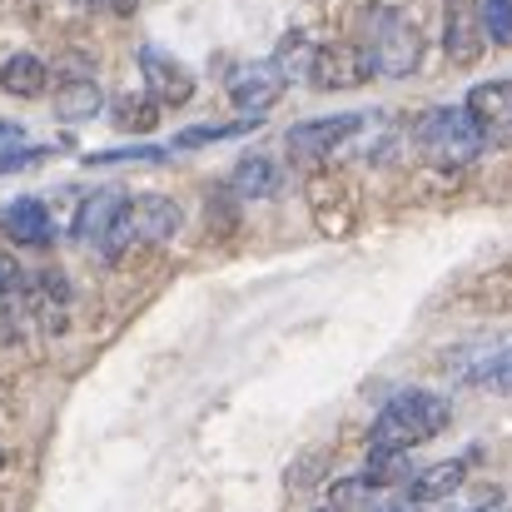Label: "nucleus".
<instances>
[{
	"label": "nucleus",
	"mask_w": 512,
	"mask_h": 512,
	"mask_svg": "<svg viewBox=\"0 0 512 512\" xmlns=\"http://www.w3.org/2000/svg\"><path fill=\"white\" fill-rule=\"evenodd\" d=\"M448 418H453L448 398H438V393H428V388H403V393L388 398L383 413L373 418V428H368V453H408V448L438 438V433L448 428Z\"/></svg>",
	"instance_id": "nucleus-1"
},
{
	"label": "nucleus",
	"mask_w": 512,
	"mask_h": 512,
	"mask_svg": "<svg viewBox=\"0 0 512 512\" xmlns=\"http://www.w3.org/2000/svg\"><path fill=\"white\" fill-rule=\"evenodd\" d=\"M358 50L368 55L373 75H393V80L398 75H413L423 65V35H418V25L403 10H388V5H378V10L363 15V45Z\"/></svg>",
	"instance_id": "nucleus-2"
},
{
	"label": "nucleus",
	"mask_w": 512,
	"mask_h": 512,
	"mask_svg": "<svg viewBox=\"0 0 512 512\" xmlns=\"http://www.w3.org/2000/svg\"><path fill=\"white\" fill-rule=\"evenodd\" d=\"M125 209H130V194L125 189H95L85 194L80 214H75V239L100 249V259H120L130 249V229H125Z\"/></svg>",
	"instance_id": "nucleus-3"
},
{
	"label": "nucleus",
	"mask_w": 512,
	"mask_h": 512,
	"mask_svg": "<svg viewBox=\"0 0 512 512\" xmlns=\"http://www.w3.org/2000/svg\"><path fill=\"white\" fill-rule=\"evenodd\" d=\"M418 145L433 155V160H443V165H468V160H478V150H483V135H478V125L468 120V110H433V115H423L418 120Z\"/></svg>",
	"instance_id": "nucleus-4"
},
{
	"label": "nucleus",
	"mask_w": 512,
	"mask_h": 512,
	"mask_svg": "<svg viewBox=\"0 0 512 512\" xmlns=\"http://www.w3.org/2000/svg\"><path fill=\"white\" fill-rule=\"evenodd\" d=\"M284 90H289V80L279 75L274 60H249V65L229 70V100L244 110V120H264L284 100Z\"/></svg>",
	"instance_id": "nucleus-5"
},
{
	"label": "nucleus",
	"mask_w": 512,
	"mask_h": 512,
	"mask_svg": "<svg viewBox=\"0 0 512 512\" xmlns=\"http://www.w3.org/2000/svg\"><path fill=\"white\" fill-rule=\"evenodd\" d=\"M363 125V115H324V120H304L289 130V160L299 170H314L324 165L343 140H353V130Z\"/></svg>",
	"instance_id": "nucleus-6"
},
{
	"label": "nucleus",
	"mask_w": 512,
	"mask_h": 512,
	"mask_svg": "<svg viewBox=\"0 0 512 512\" xmlns=\"http://www.w3.org/2000/svg\"><path fill=\"white\" fill-rule=\"evenodd\" d=\"M373 80V65L358 45H314L309 60V85L319 90H358Z\"/></svg>",
	"instance_id": "nucleus-7"
},
{
	"label": "nucleus",
	"mask_w": 512,
	"mask_h": 512,
	"mask_svg": "<svg viewBox=\"0 0 512 512\" xmlns=\"http://www.w3.org/2000/svg\"><path fill=\"white\" fill-rule=\"evenodd\" d=\"M140 75H145V95L165 110V105H189L194 100V75L160 45H140Z\"/></svg>",
	"instance_id": "nucleus-8"
},
{
	"label": "nucleus",
	"mask_w": 512,
	"mask_h": 512,
	"mask_svg": "<svg viewBox=\"0 0 512 512\" xmlns=\"http://www.w3.org/2000/svg\"><path fill=\"white\" fill-rule=\"evenodd\" d=\"M483 45H488V30H483L478 0H448V10H443V50H448V60L453 65H478Z\"/></svg>",
	"instance_id": "nucleus-9"
},
{
	"label": "nucleus",
	"mask_w": 512,
	"mask_h": 512,
	"mask_svg": "<svg viewBox=\"0 0 512 512\" xmlns=\"http://www.w3.org/2000/svg\"><path fill=\"white\" fill-rule=\"evenodd\" d=\"M179 204L170 194H130V209H125V229H130V244H165L179 229Z\"/></svg>",
	"instance_id": "nucleus-10"
},
{
	"label": "nucleus",
	"mask_w": 512,
	"mask_h": 512,
	"mask_svg": "<svg viewBox=\"0 0 512 512\" xmlns=\"http://www.w3.org/2000/svg\"><path fill=\"white\" fill-rule=\"evenodd\" d=\"M468 120L478 125V135H483V145L488 140H508L512 135V85H498V80H488V85H478V90H468Z\"/></svg>",
	"instance_id": "nucleus-11"
},
{
	"label": "nucleus",
	"mask_w": 512,
	"mask_h": 512,
	"mask_svg": "<svg viewBox=\"0 0 512 512\" xmlns=\"http://www.w3.org/2000/svg\"><path fill=\"white\" fill-rule=\"evenodd\" d=\"M229 184L239 199H274L284 189V170L269 150H254V155H239L234 170H229Z\"/></svg>",
	"instance_id": "nucleus-12"
},
{
	"label": "nucleus",
	"mask_w": 512,
	"mask_h": 512,
	"mask_svg": "<svg viewBox=\"0 0 512 512\" xmlns=\"http://www.w3.org/2000/svg\"><path fill=\"white\" fill-rule=\"evenodd\" d=\"M0 234L5 239H15V244H30V249H40V244H50V209L40 204V199H10V204H0Z\"/></svg>",
	"instance_id": "nucleus-13"
},
{
	"label": "nucleus",
	"mask_w": 512,
	"mask_h": 512,
	"mask_svg": "<svg viewBox=\"0 0 512 512\" xmlns=\"http://www.w3.org/2000/svg\"><path fill=\"white\" fill-rule=\"evenodd\" d=\"M463 478H468V463H463V458H448V463H433V468L413 473V478H408V508L453 498V493L463 488Z\"/></svg>",
	"instance_id": "nucleus-14"
},
{
	"label": "nucleus",
	"mask_w": 512,
	"mask_h": 512,
	"mask_svg": "<svg viewBox=\"0 0 512 512\" xmlns=\"http://www.w3.org/2000/svg\"><path fill=\"white\" fill-rule=\"evenodd\" d=\"M45 85H50V70H45V60L40 55H10L5 65H0V90L5 95H15V100H35V95H45Z\"/></svg>",
	"instance_id": "nucleus-15"
},
{
	"label": "nucleus",
	"mask_w": 512,
	"mask_h": 512,
	"mask_svg": "<svg viewBox=\"0 0 512 512\" xmlns=\"http://www.w3.org/2000/svg\"><path fill=\"white\" fill-rule=\"evenodd\" d=\"M105 110V95H100V85L90 80V75H70L60 90H55V115L65 120V125H80V120H90V115H100Z\"/></svg>",
	"instance_id": "nucleus-16"
},
{
	"label": "nucleus",
	"mask_w": 512,
	"mask_h": 512,
	"mask_svg": "<svg viewBox=\"0 0 512 512\" xmlns=\"http://www.w3.org/2000/svg\"><path fill=\"white\" fill-rule=\"evenodd\" d=\"M110 115H115V125L130 130V135H150V130L160 125V105H155L145 90H120L115 105H110Z\"/></svg>",
	"instance_id": "nucleus-17"
},
{
	"label": "nucleus",
	"mask_w": 512,
	"mask_h": 512,
	"mask_svg": "<svg viewBox=\"0 0 512 512\" xmlns=\"http://www.w3.org/2000/svg\"><path fill=\"white\" fill-rule=\"evenodd\" d=\"M408 478H413L408 453H368V468H363L368 493H378V488H398V483H408Z\"/></svg>",
	"instance_id": "nucleus-18"
},
{
	"label": "nucleus",
	"mask_w": 512,
	"mask_h": 512,
	"mask_svg": "<svg viewBox=\"0 0 512 512\" xmlns=\"http://www.w3.org/2000/svg\"><path fill=\"white\" fill-rule=\"evenodd\" d=\"M259 120H229V125H194V130H179L174 145L179 150H199V145H219V140H239V135H254Z\"/></svg>",
	"instance_id": "nucleus-19"
},
{
	"label": "nucleus",
	"mask_w": 512,
	"mask_h": 512,
	"mask_svg": "<svg viewBox=\"0 0 512 512\" xmlns=\"http://www.w3.org/2000/svg\"><path fill=\"white\" fill-rule=\"evenodd\" d=\"M125 160H150V165H165L170 160V150H160V145H120V150H95V155H85V165H125Z\"/></svg>",
	"instance_id": "nucleus-20"
},
{
	"label": "nucleus",
	"mask_w": 512,
	"mask_h": 512,
	"mask_svg": "<svg viewBox=\"0 0 512 512\" xmlns=\"http://www.w3.org/2000/svg\"><path fill=\"white\" fill-rule=\"evenodd\" d=\"M478 15L498 45H512V0H478Z\"/></svg>",
	"instance_id": "nucleus-21"
},
{
	"label": "nucleus",
	"mask_w": 512,
	"mask_h": 512,
	"mask_svg": "<svg viewBox=\"0 0 512 512\" xmlns=\"http://www.w3.org/2000/svg\"><path fill=\"white\" fill-rule=\"evenodd\" d=\"M468 383H483V388L512 393V348L508 353H498L493 363H483V368H468Z\"/></svg>",
	"instance_id": "nucleus-22"
},
{
	"label": "nucleus",
	"mask_w": 512,
	"mask_h": 512,
	"mask_svg": "<svg viewBox=\"0 0 512 512\" xmlns=\"http://www.w3.org/2000/svg\"><path fill=\"white\" fill-rule=\"evenodd\" d=\"M25 299V274H20V264L0 249V304H20Z\"/></svg>",
	"instance_id": "nucleus-23"
},
{
	"label": "nucleus",
	"mask_w": 512,
	"mask_h": 512,
	"mask_svg": "<svg viewBox=\"0 0 512 512\" xmlns=\"http://www.w3.org/2000/svg\"><path fill=\"white\" fill-rule=\"evenodd\" d=\"M15 150H25V130L15 120H0V155H15Z\"/></svg>",
	"instance_id": "nucleus-24"
},
{
	"label": "nucleus",
	"mask_w": 512,
	"mask_h": 512,
	"mask_svg": "<svg viewBox=\"0 0 512 512\" xmlns=\"http://www.w3.org/2000/svg\"><path fill=\"white\" fill-rule=\"evenodd\" d=\"M85 5H110V0H85Z\"/></svg>",
	"instance_id": "nucleus-25"
}]
</instances>
